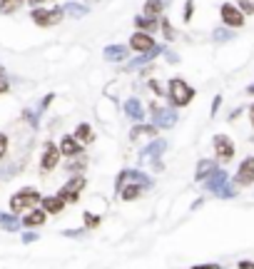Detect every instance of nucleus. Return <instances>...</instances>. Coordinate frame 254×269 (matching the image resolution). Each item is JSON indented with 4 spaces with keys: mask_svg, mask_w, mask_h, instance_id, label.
Wrapping results in <instances>:
<instances>
[{
    "mask_svg": "<svg viewBox=\"0 0 254 269\" xmlns=\"http://www.w3.org/2000/svg\"><path fill=\"white\" fill-rule=\"evenodd\" d=\"M82 167H85V162H70V165H67V170H70V172H80Z\"/></svg>",
    "mask_w": 254,
    "mask_h": 269,
    "instance_id": "36",
    "label": "nucleus"
},
{
    "mask_svg": "<svg viewBox=\"0 0 254 269\" xmlns=\"http://www.w3.org/2000/svg\"><path fill=\"white\" fill-rule=\"evenodd\" d=\"M237 269H254V264H252V262H239V264H237Z\"/></svg>",
    "mask_w": 254,
    "mask_h": 269,
    "instance_id": "42",
    "label": "nucleus"
},
{
    "mask_svg": "<svg viewBox=\"0 0 254 269\" xmlns=\"http://www.w3.org/2000/svg\"><path fill=\"white\" fill-rule=\"evenodd\" d=\"M167 97H170V105L185 107V105H190L192 97H194V87L187 85L182 77H172L170 85H167Z\"/></svg>",
    "mask_w": 254,
    "mask_h": 269,
    "instance_id": "1",
    "label": "nucleus"
},
{
    "mask_svg": "<svg viewBox=\"0 0 254 269\" xmlns=\"http://www.w3.org/2000/svg\"><path fill=\"white\" fill-rule=\"evenodd\" d=\"M165 55H167L170 63H180V55H175V53H165Z\"/></svg>",
    "mask_w": 254,
    "mask_h": 269,
    "instance_id": "39",
    "label": "nucleus"
},
{
    "mask_svg": "<svg viewBox=\"0 0 254 269\" xmlns=\"http://www.w3.org/2000/svg\"><path fill=\"white\" fill-rule=\"evenodd\" d=\"M162 53H165V45H155L152 50H147V53H140V55H137V58H135V60L127 65V70H130V72H132V70H140V67L147 65V63H152L155 58H160Z\"/></svg>",
    "mask_w": 254,
    "mask_h": 269,
    "instance_id": "11",
    "label": "nucleus"
},
{
    "mask_svg": "<svg viewBox=\"0 0 254 269\" xmlns=\"http://www.w3.org/2000/svg\"><path fill=\"white\" fill-rule=\"evenodd\" d=\"M82 222H85V227H90V229H95V227H97V224H100L102 219H100V217H95L92 212H85V214H82Z\"/></svg>",
    "mask_w": 254,
    "mask_h": 269,
    "instance_id": "31",
    "label": "nucleus"
},
{
    "mask_svg": "<svg viewBox=\"0 0 254 269\" xmlns=\"http://www.w3.org/2000/svg\"><path fill=\"white\" fill-rule=\"evenodd\" d=\"M165 150H167V142H165V140H155L142 155H145V157H152V162H160V155H162Z\"/></svg>",
    "mask_w": 254,
    "mask_h": 269,
    "instance_id": "19",
    "label": "nucleus"
},
{
    "mask_svg": "<svg viewBox=\"0 0 254 269\" xmlns=\"http://www.w3.org/2000/svg\"><path fill=\"white\" fill-rule=\"evenodd\" d=\"M147 87H150V90H152V92H155L157 97H162V95H165V87H162V85H160L157 80H150V82H147Z\"/></svg>",
    "mask_w": 254,
    "mask_h": 269,
    "instance_id": "33",
    "label": "nucleus"
},
{
    "mask_svg": "<svg viewBox=\"0 0 254 269\" xmlns=\"http://www.w3.org/2000/svg\"><path fill=\"white\" fill-rule=\"evenodd\" d=\"M219 15H222V23H224L227 28H232V30L244 25V13H242L237 5H232V3H222Z\"/></svg>",
    "mask_w": 254,
    "mask_h": 269,
    "instance_id": "6",
    "label": "nucleus"
},
{
    "mask_svg": "<svg viewBox=\"0 0 254 269\" xmlns=\"http://www.w3.org/2000/svg\"><path fill=\"white\" fill-rule=\"evenodd\" d=\"M219 102H222V95H217V97L212 100V115H217V110H219Z\"/></svg>",
    "mask_w": 254,
    "mask_h": 269,
    "instance_id": "38",
    "label": "nucleus"
},
{
    "mask_svg": "<svg viewBox=\"0 0 254 269\" xmlns=\"http://www.w3.org/2000/svg\"><path fill=\"white\" fill-rule=\"evenodd\" d=\"M247 92H249V95H254V85H249V87H247Z\"/></svg>",
    "mask_w": 254,
    "mask_h": 269,
    "instance_id": "46",
    "label": "nucleus"
},
{
    "mask_svg": "<svg viewBox=\"0 0 254 269\" xmlns=\"http://www.w3.org/2000/svg\"><path fill=\"white\" fill-rule=\"evenodd\" d=\"M165 0H145V15H150V18H160L162 15V10H165Z\"/></svg>",
    "mask_w": 254,
    "mask_h": 269,
    "instance_id": "22",
    "label": "nucleus"
},
{
    "mask_svg": "<svg viewBox=\"0 0 254 269\" xmlns=\"http://www.w3.org/2000/svg\"><path fill=\"white\" fill-rule=\"evenodd\" d=\"M63 15H65L63 8H50V10L35 8V10L30 13V18H33V23H35L38 28H53V25H58V23L63 20Z\"/></svg>",
    "mask_w": 254,
    "mask_h": 269,
    "instance_id": "5",
    "label": "nucleus"
},
{
    "mask_svg": "<svg viewBox=\"0 0 254 269\" xmlns=\"http://www.w3.org/2000/svg\"><path fill=\"white\" fill-rule=\"evenodd\" d=\"M60 152L67 155V157H75V155L82 152V142H80L75 134H65L63 140H60Z\"/></svg>",
    "mask_w": 254,
    "mask_h": 269,
    "instance_id": "13",
    "label": "nucleus"
},
{
    "mask_svg": "<svg viewBox=\"0 0 254 269\" xmlns=\"http://www.w3.org/2000/svg\"><path fill=\"white\" fill-rule=\"evenodd\" d=\"M20 224H23V222H18L15 214H0V227H3L5 232H18Z\"/></svg>",
    "mask_w": 254,
    "mask_h": 269,
    "instance_id": "25",
    "label": "nucleus"
},
{
    "mask_svg": "<svg viewBox=\"0 0 254 269\" xmlns=\"http://www.w3.org/2000/svg\"><path fill=\"white\" fill-rule=\"evenodd\" d=\"M132 50H137V53H147V50H152L157 43L152 40V35L150 33H142V30H137L132 38H130V43H127Z\"/></svg>",
    "mask_w": 254,
    "mask_h": 269,
    "instance_id": "10",
    "label": "nucleus"
},
{
    "mask_svg": "<svg viewBox=\"0 0 254 269\" xmlns=\"http://www.w3.org/2000/svg\"><path fill=\"white\" fill-rule=\"evenodd\" d=\"M239 115H242V107H237V110H232V112H229V120H237Z\"/></svg>",
    "mask_w": 254,
    "mask_h": 269,
    "instance_id": "40",
    "label": "nucleus"
},
{
    "mask_svg": "<svg viewBox=\"0 0 254 269\" xmlns=\"http://www.w3.org/2000/svg\"><path fill=\"white\" fill-rule=\"evenodd\" d=\"M135 28L152 35V33L160 28V20H157V18H150V15H137V18H135Z\"/></svg>",
    "mask_w": 254,
    "mask_h": 269,
    "instance_id": "18",
    "label": "nucleus"
},
{
    "mask_svg": "<svg viewBox=\"0 0 254 269\" xmlns=\"http://www.w3.org/2000/svg\"><path fill=\"white\" fill-rule=\"evenodd\" d=\"M249 120H252V127H254V105H249Z\"/></svg>",
    "mask_w": 254,
    "mask_h": 269,
    "instance_id": "44",
    "label": "nucleus"
},
{
    "mask_svg": "<svg viewBox=\"0 0 254 269\" xmlns=\"http://www.w3.org/2000/svg\"><path fill=\"white\" fill-rule=\"evenodd\" d=\"M207 192H212L214 197H234V187L229 185V177L224 170H217L207 177Z\"/></svg>",
    "mask_w": 254,
    "mask_h": 269,
    "instance_id": "3",
    "label": "nucleus"
},
{
    "mask_svg": "<svg viewBox=\"0 0 254 269\" xmlns=\"http://www.w3.org/2000/svg\"><path fill=\"white\" fill-rule=\"evenodd\" d=\"M8 90H10V85H8L5 80H0V95H3V92H8Z\"/></svg>",
    "mask_w": 254,
    "mask_h": 269,
    "instance_id": "43",
    "label": "nucleus"
},
{
    "mask_svg": "<svg viewBox=\"0 0 254 269\" xmlns=\"http://www.w3.org/2000/svg\"><path fill=\"white\" fill-rule=\"evenodd\" d=\"M40 3H45V0H30V5H40Z\"/></svg>",
    "mask_w": 254,
    "mask_h": 269,
    "instance_id": "45",
    "label": "nucleus"
},
{
    "mask_svg": "<svg viewBox=\"0 0 254 269\" xmlns=\"http://www.w3.org/2000/svg\"><path fill=\"white\" fill-rule=\"evenodd\" d=\"M237 8L244 15H254V0H237Z\"/></svg>",
    "mask_w": 254,
    "mask_h": 269,
    "instance_id": "32",
    "label": "nucleus"
},
{
    "mask_svg": "<svg viewBox=\"0 0 254 269\" xmlns=\"http://www.w3.org/2000/svg\"><path fill=\"white\" fill-rule=\"evenodd\" d=\"M82 190H85V177H80V175H77V177H72V180H70V182L65 185V187L60 190V192H58V195H60V197H63L67 204H75Z\"/></svg>",
    "mask_w": 254,
    "mask_h": 269,
    "instance_id": "7",
    "label": "nucleus"
},
{
    "mask_svg": "<svg viewBox=\"0 0 254 269\" xmlns=\"http://www.w3.org/2000/svg\"><path fill=\"white\" fill-rule=\"evenodd\" d=\"M127 180H132V182H137V185H142L145 190H150L155 182H152V177L150 175H145V172H140V170H127Z\"/></svg>",
    "mask_w": 254,
    "mask_h": 269,
    "instance_id": "21",
    "label": "nucleus"
},
{
    "mask_svg": "<svg viewBox=\"0 0 254 269\" xmlns=\"http://www.w3.org/2000/svg\"><path fill=\"white\" fill-rule=\"evenodd\" d=\"M142 185H137V182H132V185H125L122 190H120V195H122V200L125 202H132V200H137L140 195H142Z\"/></svg>",
    "mask_w": 254,
    "mask_h": 269,
    "instance_id": "23",
    "label": "nucleus"
},
{
    "mask_svg": "<svg viewBox=\"0 0 254 269\" xmlns=\"http://www.w3.org/2000/svg\"><path fill=\"white\" fill-rule=\"evenodd\" d=\"M60 147L58 145H53V142H48L45 145V150H43V157H40V167H43V172H50V170H55L58 167V162H60Z\"/></svg>",
    "mask_w": 254,
    "mask_h": 269,
    "instance_id": "9",
    "label": "nucleus"
},
{
    "mask_svg": "<svg viewBox=\"0 0 254 269\" xmlns=\"http://www.w3.org/2000/svg\"><path fill=\"white\" fill-rule=\"evenodd\" d=\"M75 137L82 142V145H90L92 140H95V132H92V127L87 125V122H82V125H77V130H75Z\"/></svg>",
    "mask_w": 254,
    "mask_h": 269,
    "instance_id": "24",
    "label": "nucleus"
},
{
    "mask_svg": "<svg viewBox=\"0 0 254 269\" xmlns=\"http://www.w3.org/2000/svg\"><path fill=\"white\" fill-rule=\"evenodd\" d=\"M87 10H90V8H87V5H82V3H67V5H65V13H67V15H72V18H85V15H87Z\"/></svg>",
    "mask_w": 254,
    "mask_h": 269,
    "instance_id": "27",
    "label": "nucleus"
},
{
    "mask_svg": "<svg viewBox=\"0 0 254 269\" xmlns=\"http://www.w3.org/2000/svg\"><path fill=\"white\" fill-rule=\"evenodd\" d=\"M40 204H43V209H45L48 214H60L67 202H65L60 195H53V197H43V202H40Z\"/></svg>",
    "mask_w": 254,
    "mask_h": 269,
    "instance_id": "17",
    "label": "nucleus"
},
{
    "mask_svg": "<svg viewBox=\"0 0 254 269\" xmlns=\"http://www.w3.org/2000/svg\"><path fill=\"white\" fill-rule=\"evenodd\" d=\"M192 269H219V264H197V267Z\"/></svg>",
    "mask_w": 254,
    "mask_h": 269,
    "instance_id": "41",
    "label": "nucleus"
},
{
    "mask_svg": "<svg viewBox=\"0 0 254 269\" xmlns=\"http://www.w3.org/2000/svg\"><path fill=\"white\" fill-rule=\"evenodd\" d=\"M8 155V134H3L0 132V160Z\"/></svg>",
    "mask_w": 254,
    "mask_h": 269,
    "instance_id": "34",
    "label": "nucleus"
},
{
    "mask_svg": "<svg viewBox=\"0 0 254 269\" xmlns=\"http://www.w3.org/2000/svg\"><path fill=\"white\" fill-rule=\"evenodd\" d=\"M214 152H217V160L229 162V160L234 157V142H232V137L217 134V137H214Z\"/></svg>",
    "mask_w": 254,
    "mask_h": 269,
    "instance_id": "8",
    "label": "nucleus"
},
{
    "mask_svg": "<svg viewBox=\"0 0 254 269\" xmlns=\"http://www.w3.org/2000/svg\"><path fill=\"white\" fill-rule=\"evenodd\" d=\"M25 0H0V13H15Z\"/></svg>",
    "mask_w": 254,
    "mask_h": 269,
    "instance_id": "29",
    "label": "nucleus"
},
{
    "mask_svg": "<svg viewBox=\"0 0 254 269\" xmlns=\"http://www.w3.org/2000/svg\"><path fill=\"white\" fill-rule=\"evenodd\" d=\"M192 10H194V0H187V3H185V20H187V23L192 20Z\"/></svg>",
    "mask_w": 254,
    "mask_h": 269,
    "instance_id": "35",
    "label": "nucleus"
},
{
    "mask_svg": "<svg viewBox=\"0 0 254 269\" xmlns=\"http://www.w3.org/2000/svg\"><path fill=\"white\" fill-rule=\"evenodd\" d=\"M127 50H130V45H107L102 55H105L107 63H120V60L127 58Z\"/></svg>",
    "mask_w": 254,
    "mask_h": 269,
    "instance_id": "16",
    "label": "nucleus"
},
{
    "mask_svg": "<svg viewBox=\"0 0 254 269\" xmlns=\"http://www.w3.org/2000/svg\"><path fill=\"white\" fill-rule=\"evenodd\" d=\"M150 112H152V125L170 130L177 125V107H160L157 102H150Z\"/></svg>",
    "mask_w": 254,
    "mask_h": 269,
    "instance_id": "4",
    "label": "nucleus"
},
{
    "mask_svg": "<svg viewBox=\"0 0 254 269\" xmlns=\"http://www.w3.org/2000/svg\"><path fill=\"white\" fill-rule=\"evenodd\" d=\"M125 112L130 120H135V122H142L145 120V105L137 100V97H130L125 102Z\"/></svg>",
    "mask_w": 254,
    "mask_h": 269,
    "instance_id": "14",
    "label": "nucleus"
},
{
    "mask_svg": "<svg viewBox=\"0 0 254 269\" xmlns=\"http://www.w3.org/2000/svg\"><path fill=\"white\" fill-rule=\"evenodd\" d=\"M45 209H30L28 214H25V219H23V227H28V229H38L40 224H45Z\"/></svg>",
    "mask_w": 254,
    "mask_h": 269,
    "instance_id": "15",
    "label": "nucleus"
},
{
    "mask_svg": "<svg viewBox=\"0 0 254 269\" xmlns=\"http://www.w3.org/2000/svg\"><path fill=\"white\" fill-rule=\"evenodd\" d=\"M142 134H157V125H142V122H137L132 127V132H130V140H137Z\"/></svg>",
    "mask_w": 254,
    "mask_h": 269,
    "instance_id": "26",
    "label": "nucleus"
},
{
    "mask_svg": "<svg viewBox=\"0 0 254 269\" xmlns=\"http://www.w3.org/2000/svg\"><path fill=\"white\" fill-rule=\"evenodd\" d=\"M38 202H43V197H40L38 190H33V187H23L20 192H15V195L10 197V212H13V214L30 212V209H35Z\"/></svg>",
    "mask_w": 254,
    "mask_h": 269,
    "instance_id": "2",
    "label": "nucleus"
},
{
    "mask_svg": "<svg viewBox=\"0 0 254 269\" xmlns=\"http://www.w3.org/2000/svg\"><path fill=\"white\" fill-rule=\"evenodd\" d=\"M212 38H214V43H227V40H232L234 38V30L232 28H214V33H212Z\"/></svg>",
    "mask_w": 254,
    "mask_h": 269,
    "instance_id": "28",
    "label": "nucleus"
},
{
    "mask_svg": "<svg viewBox=\"0 0 254 269\" xmlns=\"http://www.w3.org/2000/svg\"><path fill=\"white\" fill-rule=\"evenodd\" d=\"M212 172H217V162H214V160H202V162L197 165L194 177H197V180H207Z\"/></svg>",
    "mask_w": 254,
    "mask_h": 269,
    "instance_id": "20",
    "label": "nucleus"
},
{
    "mask_svg": "<svg viewBox=\"0 0 254 269\" xmlns=\"http://www.w3.org/2000/svg\"><path fill=\"white\" fill-rule=\"evenodd\" d=\"M35 239H38L35 232H25V234H23V242H25V244H30V242H35Z\"/></svg>",
    "mask_w": 254,
    "mask_h": 269,
    "instance_id": "37",
    "label": "nucleus"
},
{
    "mask_svg": "<svg viewBox=\"0 0 254 269\" xmlns=\"http://www.w3.org/2000/svg\"><path fill=\"white\" fill-rule=\"evenodd\" d=\"M165 3H167V5H170V3H172V0H165Z\"/></svg>",
    "mask_w": 254,
    "mask_h": 269,
    "instance_id": "47",
    "label": "nucleus"
},
{
    "mask_svg": "<svg viewBox=\"0 0 254 269\" xmlns=\"http://www.w3.org/2000/svg\"><path fill=\"white\" fill-rule=\"evenodd\" d=\"M160 28H162V33H165L167 40H175V38H177V35H175V28H172L170 20H160Z\"/></svg>",
    "mask_w": 254,
    "mask_h": 269,
    "instance_id": "30",
    "label": "nucleus"
},
{
    "mask_svg": "<svg viewBox=\"0 0 254 269\" xmlns=\"http://www.w3.org/2000/svg\"><path fill=\"white\" fill-rule=\"evenodd\" d=\"M234 182H237V185H242V187H247V185H254V157H247V160H244V162L239 165Z\"/></svg>",
    "mask_w": 254,
    "mask_h": 269,
    "instance_id": "12",
    "label": "nucleus"
}]
</instances>
